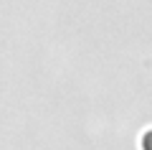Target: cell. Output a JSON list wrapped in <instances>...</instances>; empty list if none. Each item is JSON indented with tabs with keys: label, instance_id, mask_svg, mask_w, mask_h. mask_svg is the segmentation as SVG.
Returning a JSON list of instances; mask_svg holds the SVG:
<instances>
[{
	"label": "cell",
	"instance_id": "1",
	"mask_svg": "<svg viewBox=\"0 0 152 150\" xmlns=\"http://www.w3.org/2000/svg\"><path fill=\"white\" fill-rule=\"evenodd\" d=\"M142 150H152V130L142 135Z\"/></svg>",
	"mask_w": 152,
	"mask_h": 150
}]
</instances>
